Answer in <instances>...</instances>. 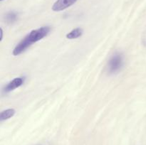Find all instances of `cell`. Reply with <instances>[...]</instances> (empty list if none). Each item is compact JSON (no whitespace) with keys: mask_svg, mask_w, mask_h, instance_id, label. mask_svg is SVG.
I'll return each mask as SVG.
<instances>
[{"mask_svg":"<svg viewBox=\"0 0 146 145\" xmlns=\"http://www.w3.org/2000/svg\"><path fill=\"white\" fill-rule=\"evenodd\" d=\"M51 28L49 26H42L31 31L16 45L13 50V55H19L22 53L33 44L38 42V41L46 36L49 34Z\"/></svg>","mask_w":146,"mask_h":145,"instance_id":"1","label":"cell"},{"mask_svg":"<svg viewBox=\"0 0 146 145\" xmlns=\"http://www.w3.org/2000/svg\"><path fill=\"white\" fill-rule=\"evenodd\" d=\"M123 65V56L121 54L116 53L111 57L108 61V71L111 73L118 72Z\"/></svg>","mask_w":146,"mask_h":145,"instance_id":"2","label":"cell"},{"mask_svg":"<svg viewBox=\"0 0 146 145\" xmlns=\"http://www.w3.org/2000/svg\"><path fill=\"white\" fill-rule=\"evenodd\" d=\"M78 0H57L52 6L54 11H61L75 4Z\"/></svg>","mask_w":146,"mask_h":145,"instance_id":"3","label":"cell"},{"mask_svg":"<svg viewBox=\"0 0 146 145\" xmlns=\"http://www.w3.org/2000/svg\"><path fill=\"white\" fill-rule=\"evenodd\" d=\"M24 83V79L22 78H16L13 80L9 82L4 89V92H9L14 90L16 88H18Z\"/></svg>","mask_w":146,"mask_h":145,"instance_id":"4","label":"cell"},{"mask_svg":"<svg viewBox=\"0 0 146 145\" xmlns=\"http://www.w3.org/2000/svg\"><path fill=\"white\" fill-rule=\"evenodd\" d=\"M83 34V30L80 28H76L73 29L69 33L66 34V38L68 39H76L77 38H79Z\"/></svg>","mask_w":146,"mask_h":145,"instance_id":"5","label":"cell"},{"mask_svg":"<svg viewBox=\"0 0 146 145\" xmlns=\"http://www.w3.org/2000/svg\"><path fill=\"white\" fill-rule=\"evenodd\" d=\"M15 114V110L14 109H7L6 110L2 111L1 112V115H0V119L1 121L6 120V119H8L9 118L12 117Z\"/></svg>","mask_w":146,"mask_h":145,"instance_id":"6","label":"cell"},{"mask_svg":"<svg viewBox=\"0 0 146 145\" xmlns=\"http://www.w3.org/2000/svg\"><path fill=\"white\" fill-rule=\"evenodd\" d=\"M17 19V14L14 11H10L6 15V20L9 23H13Z\"/></svg>","mask_w":146,"mask_h":145,"instance_id":"7","label":"cell"},{"mask_svg":"<svg viewBox=\"0 0 146 145\" xmlns=\"http://www.w3.org/2000/svg\"><path fill=\"white\" fill-rule=\"evenodd\" d=\"M0 1H3V0H0Z\"/></svg>","mask_w":146,"mask_h":145,"instance_id":"8","label":"cell"}]
</instances>
